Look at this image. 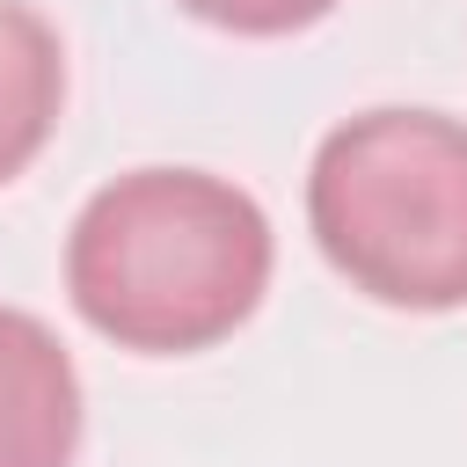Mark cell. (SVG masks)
Masks as SVG:
<instances>
[{
    "mask_svg": "<svg viewBox=\"0 0 467 467\" xmlns=\"http://www.w3.org/2000/svg\"><path fill=\"white\" fill-rule=\"evenodd\" d=\"M263 204L204 168H131L102 182L66 234L73 314L139 358L226 343L270 292Z\"/></svg>",
    "mask_w": 467,
    "mask_h": 467,
    "instance_id": "6da1fadb",
    "label": "cell"
},
{
    "mask_svg": "<svg viewBox=\"0 0 467 467\" xmlns=\"http://www.w3.org/2000/svg\"><path fill=\"white\" fill-rule=\"evenodd\" d=\"M306 226L350 292L401 314L467 306V124L365 109L314 146Z\"/></svg>",
    "mask_w": 467,
    "mask_h": 467,
    "instance_id": "7a4b0ae2",
    "label": "cell"
},
{
    "mask_svg": "<svg viewBox=\"0 0 467 467\" xmlns=\"http://www.w3.org/2000/svg\"><path fill=\"white\" fill-rule=\"evenodd\" d=\"M197 22L234 29V36H292L306 22H321L336 0H182Z\"/></svg>",
    "mask_w": 467,
    "mask_h": 467,
    "instance_id": "5b68a950",
    "label": "cell"
},
{
    "mask_svg": "<svg viewBox=\"0 0 467 467\" xmlns=\"http://www.w3.org/2000/svg\"><path fill=\"white\" fill-rule=\"evenodd\" d=\"M58 102H66L58 29L36 7L0 0V182H15L44 153V139L58 131Z\"/></svg>",
    "mask_w": 467,
    "mask_h": 467,
    "instance_id": "277c9868",
    "label": "cell"
},
{
    "mask_svg": "<svg viewBox=\"0 0 467 467\" xmlns=\"http://www.w3.org/2000/svg\"><path fill=\"white\" fill-rule=\"evenodd\" d=\"M80 452V372L66 343L0 306V467H73Z\"/></svg>",
    "mask_w": 467,
    "mask_h": 467,
    "instance_id": "3957f363",
    "label": "cell"
}]
</instances>
